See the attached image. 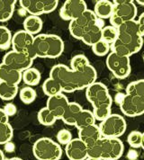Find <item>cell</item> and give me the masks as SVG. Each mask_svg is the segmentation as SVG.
<instances>
[{
	"label": "cell",
	"instance_id": "obj_29",
	"mask_svg": "<svg viewBox=\"0 0 144 160\" xmlns=\"http://www.w3.org/2000/svg\"><path fill=\"white\" fill-rule=\"evenodd\" d=\"M37 118L39 122L44 126H51L57 121V118L47 107L42 108L39 111Z\"/></svg>",
	"mask_w": 144,
	"mask_h": 160
},
{
	"label": "cell",
	"instance_id": "obj_15",
	"mask_svg": "<svg viewBox=\"0 0 144 160\" xmlns=\"http://www.w3.org/2000/svg\"><path fill=\"white\" fill-rule=\"evenodd\" d=\"M2 63L16 71L22 73L24 70L32 68V65L33 63V59L29 58L28 56H26L23 53L11 51L7 52V54L3 57Z\"/></svg>",
	"mask_w": 144,
	"mask_h": 160
},
{
	"label": "cell",
	"instance_id": "obj_20",
	"mask_svg": "<svg viewBox=\"0 0 144 160\" xmlns=\"http://www.w3.org/2000/svg\"><path fill=\"white\" fill-rule=\"evenodd\" d=\"M21 81V72L16 71L3 63L0 64V83L18 86Z\"/></svg>",
	"mask_w": 144,
	"mask_h": 160
},
{
	"label": "cell",
	"instance_id": "obj_43",
	"mask_svg": "<svg viewBox=\"0 0 144 160\" xmlns=\"http://www.w3.org/2000/svg\"><path fill=\"white\" fill-rule=\"evenodd\" d=\"M86 160H100V159H96V158H87Z\"/></svg>",
	"mask_w": 144,
	"mask_h": 160
},
{
	"label": "cell",
	"instance_id": "obj_25",
	"mask_svg": "<svg viewBox=\"0 0 144 160\" xmlns=\"http://www.w3.org/2000/svg\"><path fill=\"white\" fill-rule=\"evenodd\" d=\"M93 124H95V118L94 116L93 112L89 110L83 109L77 117L74 126L78 130H80Z\"/></svg>",
	"mask_w": 144,
	"mask_h": 160
},
{
	"label": "cell",
	"instance_id": "obj_14",
	"mask_svg": "<svg viewBox=\"0 0 144 160\" xmlns=\"http://www.w3.org/2000/svg\"><path fill=\"white\" fill-rule=\"evenodd\" d=\"M87 10L84 0H67L59 10V15L65 21H73Z\"/></svg>",
	"mask_w": 144,
	"mask_h": 160
},
{
	"label": "cell",
	"instance_id": "obj_37",
	"mask_svg": "<svg viewBox=\"0 0 144 160\" xmlns=\"http://www.w3.org/2000/svg\"><path fill=\"white\" fill-rule=\"evenodd\" d=\"M57 139L60 145L66 146L72 140V133L69 130L62 129L58 132Z\"/></svg>",
	"mask_w": 144,
	"mask_h": 160
},
{
	"label": "cell",
	"instance_id": "obj_19",
	"mask_svg": "<svg viewBox=\"0 0 144 160\" xmlns=\"http://www.w3.org/2000/svg\"><path fill=\"white\" fill-rule=\"evenodd\" d=\"M104 27V22L97 18L96 22L93 24L81 37V41L88 46H93L101 40V30Z\"/></svg>",
	"mask_w": 144,
	"mask_h": 160
},
{
	"label": "cell",
	"instance_id": "obj_9",
	"mask_svg": "<svg viewBox=\"0 0 144 160\" xmlns=\"http://www.w3.org/2000/svg\"><path fill=\"white\" fill-rule=\"evenodd\" d=\"M101 137L119 138L124 134L127 129V123L124 118L120 114H110L98 125Z\"/></svg>",
	"mask_w": 144,
	"mask_h": 160
},
{
	"label": "cell",
	"instance_id": "obj_10",
	"mask_svg": "<svg viewBox=\"0 0 144 160\" xmlns=\"http://www.w3.org/2000/svg\"><path fill=\"white\" fill-rule=\"evenodd\" d=\"M33 39L34 36L29 34L25 31H18L12 36L11 46L15 52L23 53L32 59H35V54L33 51Z\"/></svg>",
	"mask_w": 144,
	"mask_h": 160
},
{
	"label": "cell",
	"instance_id": "obj_39",
	"mask_svg": "<svg viewBox=\"0 0 144 160\" xmlns=\"http://www.w3.org/2000/svg\"><path fill=\"white\" fill-rule=\"evenodd\" d=\"M137 24H138V28H139V32L141 33V35L144 37V14L142 13L140 15L139 19L136 21Z\"/></svg>",
	"mask_w": 144,
	"mask_h": 160
},
{
	"label": "cell",
	"instance_id": "obj_17",
	"mask_svg": "<svg viewBox=\"0 0 144 160\" xmlns=\"http://www.w3.org/2000/svg\"><path fill=\"white\" fill-rule=\"evenodd\" d=\"M69 100L64 94H59L50 96L47 100V108L55 115L57 120H60L64 113L65 110L69 104Z\"/></svg>",
	"mask_w": 144,
	"mask_h": 160
},
{
	"label": "cell",
	"instance_id": "obj_30",
	"mask_svg": "<svg viewBox=\"0 0 144 160\" xmlns=\"http://www.w3.org/2000/svg\"><path fill=\"white\" fill-rule=\"evenodd\" d=\"M117 39V28L112 25L104 26L101 30V40L105 42L106 43L112 44L115 42Z\"/></svg>",
	"mask_w": 144,
	"mask_h": 160
},
{
	"label": "cell",
	"instance_id": "obj_42",
	"mask_svg": "<svg viewBox=\"0 0 144 160\" xmlns=\"http://www.w3.org/2000/svg\"><path fill=\"white\" fill-rule=\"evenodd\" d=\"M7 160H23L20 158H9V159Z\"/></svg>",
	"mask_w": 144,
	"mask_h": 160
},
{
	"label": "cell",
	"instance_id": "obj_22",
	"mask_svg": "<svg viewBox=\"0 0 144 160\" xmlns=\"http://www.w3.org/2000/svg\"><path fill=\"white\" fill-rule=\"evenodd\" d=\"M43 26V20L39 16L28 15L23 21V31L31 35H38Z\"/></svg>",
	"mask_w": 144,
	"mask_h": 160
},
{
	"label": "cell",
	"instance_id": "obj_16",
	"mask_svg": "<svg viewBox=\"0 0 144 160\" xmlns=\"http://www.w3.org/2000/svg\"><path fill=\"white\" fill-rule=\"evenodd\" d=\"M65 153L69 160H86L87 158V148L79 138H72L71 141L66 145Z\"/></svg>",
	"mask_w": 144,
	"mask_h": 160
},
{
	"label": "cell",
	"instance_id": "obj_23",
	"mask_svg": "<svg viewBox=\"0 0 144 160\" xmlns=\"http://www.w3.org/2000/svg\"><path fill=\"white\" fill-rule=\"evenodd\" d=\"M82 110H83L82 106L78 102H69V104H68V106L65 110L64 113H63L60 120H62L65 124L72 126L75 124L76 119Z\"/></svg>",
	"mask_w": 144,
	"mask_h": 160
},
{
	"label": "cell",
	"instance_id": "obj_31",
	"mask_svg": "<svg viewBox=\"0 0 144 160\" xmlns=\"http://www.w3.org/2000/svg\"><path fill=\"white\" fill-rule=\"evenodd\" d=\"M14 136V131L10 123L0 124V145L10 142Z\"/></svg>",
	"mask_w": 144,
	"mask_h": 160
},
{
	"label": "cell",
	"instance_id": "obj_32",
	"mask_svg": "<svg viewBox=\"0 0 144 160\" xmlns=\"http://www.w3.org/2000/svg\"><path fill=\"white\" fill-rule=\"evenodd\" d=\"M12 33L4 25H0V50H7L11 47Z\"/></svg>",
	"mask_w": 144,
	"mask_h": 160
},
{
	"label": "cell",
	"instance_id": "obj_41",
	"mask_svg": "<svg viewBox=\"0 0 144 160\" xmlns=\"http://www.w3.org/2000/svg\"><path fill=\"white\" fill-rule=\"evenodd\" d=\"M0 160H6V158H5V154L4 152L0 149Z\"/></svg>",
	"mask_w": 144,
	"mask_h": 160
},
{
	"label": "cell",
	"instance_id": "obj_36",
	"mask_svg": "<svg viewBox=\"0 0 144 160\" xmlns=\"http://www.w3.org/2000/svg\"><path fill=\"white\" fill-rule=\"evenodd\" d=\"M89 65V60L83 54L76 55L71 58L70 61V67L71 69H78V68H83L86 66Z\"/></svg>",
	"mask_w": 144,
	"mask_h": 160
},
{
	"label": "cell",
	"instance_id": "obj_35",
	"mask_svg": "<svg viewBox=\"0 0 144 160\" xmlns=\"http://www.w3.org/2000/svg\"><path fill=\"white\" fill-rule=\"evenodd\" d=\"M92 51L96 56L103 57L108 55V53L111 51V45L100 40L99 42H97L92 46Z\"/></svg>",
	"mask_w": 144,
	"mask_h": 160
},
{
	"label": "cell",
	"instance_id": "obj_1",
	"mask_svg": "<svg viewBox=\"0 0 144 160\" xmlns=\"http://www.w3.org/2000/svg\"><path fill=\"white\" fill-rule=\"evenodd\" d=\"M50 78L60 85L62 92L73 93L86 89L97 78L95 68L90 64L83 68L71 69L63 64H58L50 69Z\"/></svg>",
	"mask_w": 144,
	"mask_h": 160
},
{
	"label": "cell",
	"instance_id": "obj_34",
	"mask_svg": "<svg viewBox=\"0 0 144 160\" xmlns=\"http://www.w3.org/2000/svg\"><path fill=\"white\" fill-rule=\"evenodd\" d=\"M19 96H20V100L25 104H30L33 102H34L36 99V91L32 88L31 87H25V88H22L19 92Z\"/></svg>",
	"mask_w": 144,
	"mask_h": 160
},
{
	"label": "cell",
	"instance_id": "obj_33",
	"mask_svg": "<svg viewBox=\"0 0 144 160\" xmlns=\"http://www.w3.org/2000/svg\"><path fill=\"white\" fill-rule=\"evenodd\" d=\"M144 136L141 132L138 131H133L130 132L127 137V142L132 148H140L143 147Z\"/></svg>",
	"mask_w": 144,
	"mask_h": 160
},
{
	"label": "cell",
	"instance_id": "obj_27",
	"mask_svg": "<svg viewBox=\"0 0 144 160\" xmlns=\"http://www.w3.org/2000/svg\"><path fill=\"white\" fill-rule=\"evenodd\" d=\"M43 93L47 96H54L59 94L62 93V89L60 85L58 83L57 81L51 78H49L43 82Z\"/></svg>",
	"mask_w": 144,
	"mask_h": 160
},
{
	"label": "cell",
	"instance_id": "obj_38",
	"mask_svg": "<svg viewBox=\"0 0 144 160\" xmlns=\"http://www.w3.org/2000/svg\"><path fill=\"white\" fill-rule=\"evenodd\" d=\"M4 112H6L7 116H14V114L16 113V106L14 105L13 102H9V103H7L5 105V107L3 108Z\"/></svg>",
	"mask_w": 144,
	"mask_h": 160
},
{
	"label": "cell",
	"instance_id": "obj_4",
	"mask_svg": "<svg viewBox=\"0 0 144 160\" xmlns=\"http://www.w3.org/2000/svg\"><path fill=\"white\" fill-rule=\"evenodd\" d=\"M120 108L125 116L137 117L144 112V80L132 81L126 88L122 95Z\"/></svg>",
	"mask_w": 144,
	"mask_h": 160
},
{
	"label": "cell",
	"instance_id": "obj_13",
	"mask_svg": "<svg viewBox=\"0 0 144 160\" xmlns=\"http://www.w3.org/2000/svg\"><path fill=\"white\" fill-rule=\"evenodd\" d=\"M97 21V17L92 10H86L77 19L70 21L69 24V32L77 40H80L82 35Z\"/></svg>",
	"mask_w": 144,
	"mask_h": 160
},
{
	"label": "cell",
	"instance_id": "obj_26",
	"mask_svg": "<svg viewBox=\"0 0 144 160\" xmlns=\"http://www.w3.org/2000/svg\"><path fill=\"white\" fill-rule=\"evenodd\" d=\"M41 73L35 68H30L22 72V80L28 87L37 86L41 81Z\"/></svg>",
	"mask_w": 144,
	"mask_h": 160
},
{
	"label": "cell",
	"instance_id": "obj_12",
	"mask_svg": "<svg viewBox=\"0 0 144 160\" xmlns=\"http://www.w3.org/2000/svg\"><path fill=\"white\" fill-rule=\"evenodd\" d=\"M19 3L23 9L34 16L51 13L59 5L58 0H21Z\"/></svg>",
	"mask_w": 144,
	"mask_h": 160
},
{
	"label": "cell",
	"instance_id": "obj_3",
	"mask_svg": "<svg viewBox=\"0 0 144 160\" xmlns=\"http://www.w3.org/2000/svg\"><path fill=\"white\" fill-rule=\"evenodd\" d=\"M86 99L92 103V112L95 121L102 122L111 114L113 99L107 87L100 82H95L86 88Z\"/></svg>",
	"mask_w": 144,
	"mask_h": 160
},
{
	"label": "cell",
	"instance_id": "obj_2",
	"mask_svg": "<svg viewBox=\"0 0 144 160\" xmlns=\"http://www.w3.org/2000/svg\"><path fill=\"white\" fill-rule=\"evenodd\" d=\"M143 44V37L141 35L136 20L122 23L117 27V39L111 45L112 52L128 57L141 51Z\"/></svg>",
	"mask_w": 144,
	"mask_h": 160
},
{
	"label": "cell",
	"instance_id": "obj_28",
	"mask_svg": "<svg viewBox=\"0 0 144 160\" xmlns=\"http://www.w3.org/2000/svg\"><path fill=\"white\" fill-rule=\"evenodd\" d=\"M18 94V86L0 83V98L5 101L14 99Z\"/></svg>",
	"mask_w": 144,
	"mask_h": 160
},
{
	"label": "cell",
	"instance_id": "obj_6",
	"mask_svg": "<svg viewBox=\"0 0 144 160\" xmlns=\"http://www.w3.org/2000/svg\"><path fill=\"white\" fill-rule=\"evenodd\" d=\"M33 51L36 58H59L64 51V42L55 34H38L33 39Z\"/></svg>",
	"mask_w": 144,
	"mask_h": 160
},
{
	"label": "cell",
	"instance_id": "obj_11",
	"mask_svg": "<svg viewBox=\"0 0 144 160\" xmlns=\"http://www.w3.org/2000/svg\"><path fill=\"white\" fill-rule=\"evenodd\" d=\"M105 63L108 69L118 79L126 78L131 73V63L128 57H122L115 54V52H110Z\"/></svg>",
	"mask_w": 144,
	"mask_h": 160
},
{
	"label": "cell",
	"instance_id": "obj_40",
	"mask_svg": "<svg viewBox=\"0 0 144 160\" xmlns=\"http://www.w3.org/2000/svg\"><path fill=\"white\" fill-rule=\"evenodd\" d=\"M9 122V117L6 114L4 110L0 108V124H5Z\"/></svg>",
	"mask_w": 144,
	"mask_h": 160
},
{
	"label": "cell",
	"instance_id": "obj_7",
	"mask_svg": "<svg viewBox=\"0 0 144 160\" xmlns=\"http://www.w3.org/2000/svg\"><path fill=\"white\" fill-rule=\"evenodd\" d=\"M114 9L109 20L112 26L119 27L122 23L135 20L137 16V8L133 1L116 0L113 2Z\"/></svg>",
	"mask_w": 144,
	"mask_h": 160
},
{
	"label": "cell",
	"instance_id": "obj_8",
	"mask_svg": "<svg viewBox=\"0 0 144 160\" xmlns=\"http://www.w3.org/2000/svg\"><path fill=\"white\" fill-rule=\"evenodd\" d=\"M33 153L38 160H59L62 157V148L54 140L43 137L34 142Z\"/></svg>",
	"mask_w": 144,
	"mask_h": 160
},
{
	"label": "cell",
	"instance_id": "obj_21",
	"mask_svg": "<svg viewBox=\"0 0 144 160\" xmlns=\"http://www.w3.org/2000/svg\"><path fill=\"white\" fill-rule=\"evenodd\" d=\"M114 4L109 0H99L95 3L94 8V14L98 19H108L113 13Z\"/></svg>",
	"mask_w": 144,
	"mask_h": 160
},
{
	"label": "cell",
	"instance_id": "obj_24",
	"mask_svg": "<svg viewBox=\"0 0 144 160\" xmlns=\"http://www.w3.org/2000/svg\"><path fill=\"white\" fill-rule=\"evenodd\" d=\"M15 0H0V22L10 20L14 12Z\"/></svg>",
	"mask_w": 144,
	"mask_h": 160
},
{
	"label": "cell",
	"instance_id": "obj_5",
	"mask_svg": "<svg viewBox=\"0 0 144 160\" xmlns=\"http://www.w3.org/2000/svg\"><path fill=\"white\" fill-rule=\"evenodd\" d=\"M124 146L121 139L102 138L94 145L87 147V158L100 160H118L123 154Z\"/></svg>",
	"mask_w": 144,
	"mask_h": 160
},
{
	"label": "cell",
	"instance_id": "obj_18",
	"mask_svg": "<svg viewBox=\"0 0 144 160\" xmlns=\"http://www.w3.org/2000/svg\"><path fill=\"white\" fill-rule=\"evenodd\" d=\"M101 138L100 130L98 125L96 124H93L79 130V138L86 144V148L94 145Z\"/></svg>",
	"mask_w": 144,
	"mask_h": 160
}]
</instances>
